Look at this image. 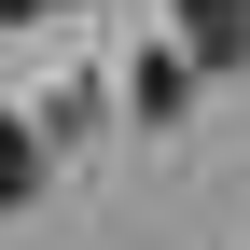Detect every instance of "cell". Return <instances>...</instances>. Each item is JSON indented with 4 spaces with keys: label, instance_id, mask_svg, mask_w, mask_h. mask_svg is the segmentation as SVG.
<instances>
[{
    "label": "cell",
    "instance_id": "7a4b0ae2",
    "mask_svg": "<svg viewBox=\"0 0 250 250\" xmlns=\"http://www.w3.org/2000/svg\"><path fill=\"white\" fill-rule=\"evenodd\" d=\"M28 195V125H0V208Z\"/></svg>",
    "mask_w": 250,
    "mask_h": 250
},
{
    "label": "cell",
    "instance_id": "3957f363",
    "mask_svg": "<svg viewBox=\"0 0 250 250\" xmlns=\"http://www.w3.org/2000/svg\"><path fill=\"white\" fill-rule=\"evenodd\" d=\"M0 14H70V0H0Z\"/></svg>",
    "mask_w": 250,
    "mask_h": 250
},
{
    "label": "cell",
    "instance_id": "6da1fadb",
    "mask_svg": "<svg viewBox=\"0 0 250 250\" xmlns=\"http://www.w3.org/2000/svg\"><path fill=\"white\" fill-rule=\"evenodd\" d=\"M195 14V56H250V0H181Z\"/></svg>",
    "mask_w": 250,
    "mask_h": 250
}]
</instances>
